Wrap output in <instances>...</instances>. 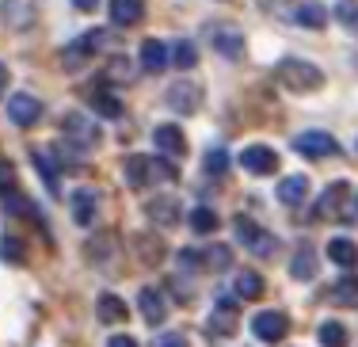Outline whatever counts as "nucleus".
I'll use <instances>...</instances> for the list:
<instances>
[{"label": "nucleus", "mask_w": 358, "mask_h": 347, "mask_svg": "<svg viewBox=\"0 0 358 347\" xmlns=\"http://www.w3.org/2000/svg\"><path fill=\"white\" fill-rule=\"evenodd\" d=\"M152 347H187V340H183L179 332H168V336H160V340L152 344Z\"/></svg>", "instance_id": "39"}, {"label": "nucleus", "mask_w": 358, "mask_h": 347, "mask_svg": "<svg viewBox=\"0 0 358 347\" xmlns=\"http://www.w3.org/2000/svg\"><path fill=\"white\" fill-rule=\"evenodd\" d=\"M0 199H4V210H8V214H15V218H38L35 202H31L27 194H20V191H8V194H0Z\"/></svg>", "instance_id": "33"}, {"label": "nucleus", "mask_w": 358, "mask_h": 347, "mask_svg": "<svg viewBox=\"0 0 358 347\" xmlns=\"http://www.w3.org/2000/svg\"><path fill=\"white\" fill-rule=\"evenodd\" d=\"M96 317L103 320V325H122V320L130 317V309H126V302L118 298V294L103 290V294L96 298Z\"/></svg>", "instance_id": "17"}, {"label": "nucleus", "mask_w": 358, "mask_h": 347, "mask_svg": "<svg viewBox=\"0 0 358 347\" xmlns=\"http://www.w3.org/2000/svg\"><path fill=\"white\" fill-rule=\"evenodd\" d=\"M35 164L42 172V180H46L50 191L62 187V160H57V149H35Z\"/></svg>", "instance_id": "20"}, {"label": "nucleus", "mask_w": 358, "mask_h": 347, "mask_svg": "<svg viewBox=\"0 0 358 347\" xmlns=\"http://www.w3.org/2000/svg\"><path fill=\"white\" fill-rule=\"evenodd\" d=\"M172 62L179 69H194V65H199V46H194L191 38H179L172 46Z\"/></svg>", "instance_id": "34"}, {"label": "nucleus", "mask_w": 358, "mask_h": 347, "mask_svg": "<svg viewBox=\"0 0 358 347\" xmlns=\"http://www.w3.org/2000/svg\"><path fill=\"white\" fill-rule=\"evenodd\" d=\"M202 267H210V271L233 267V248H229V244H210V248L202 252Z\"/></svg>", "instance_id": "32"}, {"label": "nucleus", "mask_w": 358, "mask_h": 347, "mask_svg": "<svg viewBox=\"0 0 358 347\" xmlns=\"http://www.w3.org/2000/svg\"><path fill=\"white\" fill-rule=\"evenodd\" d=\"M69 202H73V222H76V225H88L92 218H96L99 191H96V187H76Z\"/></svg>", "instance_id": "15"}, {"label": "nucleus", "mask_w": 358, "mask_h": 347, "mask_svg": "<svg viewBox=\"0 0 358 347\" xmlns=\"http://www.w3.org/2000/svg\"><path fill=\"white\" fill-rule=\"evenodd\" d=\"M202 168H206L210 176H225V168H229V153H225L221 146L206 149V157H202Z\"/></svg>", "instance_id": "35"}, {"label": "nucleus", "mask_w": 358, "mask_h": 347, "mask_svg": "<svg viewBox=\"0 0 358 347\" xmlns=\"http://www.w3.org/2000/svg\"><path fill=\"white\" fill-rule=\"evenodd\" d=\"M233 233L241 236V244L252 252V256H259V260H267V256H275V252H278L275 233H267L263 225H255L248 214H236L233 218Z\"/></svg>", "instance_id": "3"}, {"label": "nucleus", "mask_w": 358, "mask_h": 347, "mask_svg": "<svg viewBox=\"0 0 358 347\" xmlns=\"http://www.w3.org/2000/svg\"><path fill=\"white\" fill-rule=\"evenodd\" d=\"M217 225H221V218H217L210 206H194V210H191V229L199 233V236L217 233Z\"/></svg>", "instance_id": "30"}, {"label": "nucleus", "mask_w": 358, "mask_h": 347, "mask_svg": "<svg viewBox=\"0 0 358 347\" xmlns=\"http://www.w3.org/2000/svg\"><path fill=\"white\" fill-rule=\"evenodd\" d=\"M355 206H358V194H355Z\"/></svg>", "instance_id": "43"}, {"label": "nucleus", "mask_w": 358, "mask_h": 347, "mask_svg": "<svg viewBox=\"0 0 358 347\" xmlns=\"http://www.w3.org/2000/svg\"><path fill=\"white\" fill-rule=\"evenodd\" d=\"M252 332L259 344H282L286 332H289V320H286V313H278V309H259L252 317Z\"/></svg>", "instance_id": "7"}, {"label": "nucleus", "mask_w": 358, "mask_h": 347, "mask_svg": "<svg viewBox=\"0 0 358 347\" xmlns=\"http://www.w3.org/2000/svg\"><path fill=\"white\" fill-rule=\"evenodd\" d=\"M320 336V347H347V325L343 320H324L317 328Z\"/></svg>", "instance_id": "31"}, {"label": "nucleus", "mask_w": 358, "mask_h": 347, "mask_svg": "<svg viewBox=\"0 0 358 347\" xmlns=\"http://www.w3.org/2000/svg\"><path fill=\"white\" fill-rule=\"evenodd\" d=\"M92 111L103 115V118H122V115H126V107H122V99H118L115 92L96 88V92H92Z\"/></svg>", "instance_id": "23"}, {"label": "nucleus", "mask_w": 358, "mask_h": 347, "mask_svg": "<svg viewBox=\"0 0 358 347\" xmlns=\"http://www.w3.org/2000/svg\"><path fill=\"white\" fill-rule=\"evenodd\" d=\"M126 183H130L134 191H141L145 183H152V180H149V157L138 153V157L126 160Z\"/></svg>", "instance_id": "29"}, {"label": "nucleus", "mask_w": 358, "mask_h": 347, "mask_svg": "<svg viewBox=\"0 0 358 347\" xmlns=\"http://www.w3.org/2000/svg\"><path fill=\"white\" fill-rule=\"evenodd\" d=\"M275 194H278L282 206H301L305 194H309V180H305V176H282L278 187H275Z\"/></svg>", "instance_id": "18"}, {"label": "nucleus", "mask_w": 358, "mask_h": 347, "mask_svg": "<svg viewBox=\"0 0 358 347\" xmlns=\"http://www.w3.org/2000/svg\"><path fill=\"white\" fill-rule=\"evenodd\" d=\"M0 260H4V264H23V248L12 233L0 236Z\"/></svg>", "instance_id": "36"}, {"label": "nucleus", "mask_w": 358, "mask_h": 347, "mask_svg": "<svg viewBox=\"0 0 358 347\" xmlns=\"http://www.w3.org/2000/svg\"><path fill=\"white\" fill-rule=\"evenodd\" d=\"M134 252H138V260H141V264L157 267V264H160V256H164V244H160V236L138 233V236H134Z\"/></svg>", "instance_id": "24"}, {"label": "nucleus", "mask_w": 358, "mask_h": 347, "mask_svg": "<svg viewBox=\"0 0 358 347\" xmlns=\"http://www.w3.org/2000/svg\"><path fill=\"white\" fill-rule=\"evenodd\" d=\"M236 313H241V302L229 298V294H221L214 313L206 317V336H214V340H229V336L236 332Z\"/></svg>", "instance_id": "4"}, {"label": "nucleus", "mask_w": 358, "mask_h": 347, "mask_svg": "<svg viewBox=\"0 0 358 347\" xmlns=\"http://www.w3.org/2000/svg\"><path fill=\"white\" fill-rule=\"evenodd\" d=\"M4 88H8V65L0 62V92H4Z\"/></svg>", "instance_id": "42"}, {"label": "nucleus", "mask_w": 358, "mask_h": 347, "mask_svg": "<svg viewBox=\"0 0 358 347\" xmlns=\"http://www.w3.org/2000/svg\"><path fill=\"white\" fill-rule=\"evenodd\" d=\"M275 80L289 92H317L324 84V73L313 62H305V57H282L275 65Z\"/></svg>", "instance_id": "2"}, {"label": "nucleus", "mask_w": 358, "mask_h": 347, "mask_svg": "<svg viewBox=\"0 0 358 347\" xmlns=\"http://www.w3.org/2000/svg\"><path fill=\"white\" fill-rule=\"evenodd\" d=\"M145 15V0H110V23L115 27H134Z\"/></svg>", "instance_id": "19"}, {"label": "nucleus", "mask_w": 358, "mask_h": 347, "mask_svg": "<svg viewBox=\"0 0 358 347\" xmlns=\"http://www.w3.org/2000/svg\"><path fill=\"white\" fill-rule=\"evenodd\" d=\"M62 134L73 141V146L92 149L99 141V122L92 115H84V111H69V115L62 118Z\"/></svg>", "instance_id": "5"}, {"label": "nucleus", "mask_w": 358, "mask_h": 347, "mask_svg": "<svg viewBox=\"0 0 358 347\" xmlns=\"http://www.w3.org/2000/svg\"><path fill=\"white\" fill-rule=\"evenodd\" d=\"M233 294H236L241 302L263 298V278L255 275V271H241V275H236V283H233Z\"/></svg>", "instance_id": "28"}, {"label": "nucleus", "mask_w": 358, "mask_h": 347, "mask_svg": "<svg viewBox=\"0 0 358 347\" xmlns=\"http://www.w3.org/2000/svg\"><path fill=\"white\" fill-rule=\"evenodd\" d=\"M138 313L145 317V325H149V328L164 325V320H168V302H164V294L152 290V286H145V290L138 294Z\"/></svg>", "instance_id": "12"}, {"label": "nucleus", "mask_w": 358, "mask_h": 347, "mask_svg": "<svg viewBox=\"0 0 358 347\" xmlns=\"http://www.w3.org/2000/svg\"><path fill=\"white\" fill-rule=\"evenodd\" d=\"M96 4H99V0H73V8H76V12H92Z\"/></svg>", "instance_id": "41"}, {"label": "nucleus", "mask_w": 358, "mask_h": 347, "mask_svg": "<svg viewBox=\"0 0 358 347\" xmlns=\"http://www.w3.org/2000/svg\"><path fill=\"white\" fill-rule=\"evenodd\" d=\"M328 260L336 267H358V244L351 236H331L328 241Z\"/></svg>", "instance_id": "21"}, {"label": "nucleus", "mask_w": 358, "mask_h": 347, "mask_svg": "<svg viewBox=\"0 0 358 347\" xmlns=\"http://www.w3.org/2000/svg\"><path fill=\"white\" fill-rule=\"evenodd\" d=\"M107 347H138V340H130V336H110Z\"/></svg>", "instance_id": "40"}, {"label": "nucleus", "mask_w": 358, "mask_h": 347, "mask_svg": "<svg viewBox=\"0 0 358 347\" xmlns=\"http://www.w3.org/2000/svg\"><path fill=\"white\" fill-rule=\"evenodd\" d=\"M289 275L297 278V283H313L317 278V256H313L309 244H301V248L294 252V264H289Z\"/></svg>", "instance_id": "22"}, {"label": "nucleus", "mask_w": 358, "mask_h": 347, "mask_svg": "<svg viewBox=\"0 0 358 347\" xmlns=\"http://www.w3.org/2000/svg\"><path fill=\"white\" fill-rule=\"evenodd\" d=\"M164 104L172 107V111H179V115H194L202 107V84H194V80L172 84V88L164 92Z\"/></svg>", "instance_id": "8"}, {"label": "nucleus", "mask_w": 358, "mask_h": 347, "mask_svg": "<svg viewBox=\"0 0 358 347\" xmlns=\"http://www.w3.org/2000/svg\"><path fill=\"white\" fill-rule=\"evenodd\" d=\"M236 164H241L244 172H252V176H271L278 168V153L271 146H248V149H241Z\"/></svg>", "instance_id": "9"}, {"label": "nucleus", "mask_w": 358, "mask_h": 347, "mask_svg": "<svg viewBox=\"0 0 358 347\" xmlns=\"http://www.w3.org/2000/svg\"><path fill=\"white\" fill-rule=\"evenodd\" d=\"M168 62H172V54H168V46L160 38H145L141 42V69L145 73H164Z\"/></svg>", "instance_id": "16"}, {"label": "nucleus", "mask_w": 358, "mask_h": 347, "mask_svg": "<svg viewBox=\"0 0 358 347\" xmlns=\"http://www.w3.org/2000/svg\"><path fill=\"white\" fill-rule=\"evenodd\" d=\"M294 23L297 27H309V31H317V27H324V23H328V8L324 4H297L294 8Z\"/></svg>", "instance_id": "25"}, {"label": "nucleus", "mask_w": 358, "mask_h": 347, "mask_svg": "<svg viewBox=\"0 0 358 347\" xmlns=\"http://www.w3.org/2000/svg\"><path fill=\"white\" fill-rule=\"evenodd\" d=\"M294 153L309 157V160H324V157H336L339 153V141L331 138L328 130H305L294 138Z\"/></svg>", "instance_id": "6"}, {"label": "nucleus", "mask_w": 358, "mask_h": 347, "mask_svg": "<svg viewBox=\"0 0 358 347\" xmlns=\"http://www.w3.org/2000/svg\"><path fill=\"white\" fill-rule=\"evenodd\" d=\"M328 302H336V306H358V278L347 275V278H339V283H331Z\"/></svg>", "instance_id": "27"}, {"label": "nucleus", "mask_w": 358, "mask_h": 347, "mask_svg": "<svg viewBox=\"0 0 358 347\" xmlns=\"http://www.w3.org/2000/svg\"><path fill=\"white\" fill-rule=\"evenodd\" d=\"M145 214H149L152 225H176L179 222V199H172V194H157V199H149Z\"/></svg>", "instance_id": "14"}, {"label": "nucleus", "mask_w": 358, "mask_h": 347, "mask_svg": "<svg viewBox=\"0 0 358 347\" xmlns=\"http://www.w3.org/2000/svg\"><path fill=\"white\" fill-rule=\"evenodd\" d=\"M206 35H210V46H214L217 54H225L229 62L244 57V38H241V31H233L229 23H210Z\"/></svg>", "instance_id": "10"}, {"label": "nucleus", "mask_w": 358, "mask_h": 347, "mask_svg": "<svg viewBox=\"0 0 358 347\" xmlns=\"http://www.w3.org/2000/svg\"><path fill=\"white\" fill-rule=\"evenodd\" d=\"M336 15L347 23V27H358V4H339V8H336Z\"/></svg>", "instance_id": "38"}, {"label": "nucleus", "mask_w": 358, "mask_h": 347, "mask_svg": "<svg viewBox=\"0 0 358 347\" xmlns=\"http://www.w3.org/2000/svg\"><path fill=\"white\" fill-rule=\"evenodd\" d=\"M8 118H12L15 126H35L38 118H42V99L38 96H31V92H15L12 99H8Z\"/></svg>", "instance_id": "11"}, {"label": "nucleus", "mask_w": 358, "mask_h": 347, "mask_svg": "<svg viewBox=\"0 0 358 347\" xmlns=\"http://www.w3.org/2000/svg\"><path fill=\"white\" fill-rule=\"evenodd\" d=\"M343 194H347V183L339 180V183H331L328 191L320 194V202H317V210H313V218H317V222H324V218H331L339 210V202H343Z\"/></svg>", "instance_id": "26"}, {"label": "nucleus", "mask_w": 358, "mask_h": 347, "mask_svg": "<svg viewBox=\"0 0 358 347\" xmlns=\"http://www.w3.org/2000/svg\"><path fill=\"white\" fill-rule=\"evenodd\" d=\"M152 146L164 153V160H172V157H183L187 153V138H183V130L172 122H164V126H157L152 130Z\"/></svg>", "instance_id": "13"}, {"label": "nucleus", "mask_w": 358, "mask_h": 347, "mask_svg": "<svg viewBox=\"0 0 358 347\" xmlns=\"http://www.w3.org/2000/svg\"><path fill=\"white\" fill-rule=\"evenodd\" d=\"M15 191V168L8 164V160H0V194Z\"/></svg>", "instance_id": "37"}, {"label": "nucleus", "mask_w": 358, "mask_h": 347, "mask_svg": "<svg viewBox=\"0 0 358 347\" xmlns=\"http://www.w3.org/2000/svg\"><path fill=\"white\" fill-rule=\"evenodd\" d=\"M115 46H118V31H88V35H80V38H73L69 46L62 50V65L69 73L76 69H84V65L92 62V57H99V54H115Z\"/></svg>", "instance_id": "1"}]
</instances>
